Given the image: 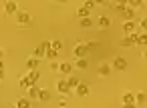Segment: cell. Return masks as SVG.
<instances>
[{"mask_svg": "<svg viewBox=\"0 0 147 108\" xmlns=\"http://www.w3.org/2000/svg\"><path fill=\"white\" fill-rule=\"evenodd\" d=\"M83 6H85L87 10H91V8H95V6H97V2H95V0H87V2H83Z\"/></svg>", "mask_w": 147, "mask_h": 108, "instance_id": "28", "label": "cell"}, {"mask_svg": "<svg viewBox=\"0 0 147 108\" xmlns=\"http://www.w3.org/2000/svg\"><path fill=\"white\" fill-rule=\"evenodd\" d=\"M57 56H59V52H55V50H53V48H51V50H47V52H45V58H49V60H51V62H55V58H57Z\"/></svg>", "mask_w": 147, "mask_h": 108, "instance_id": "24", "label": "cell"}, {"mask_svg": "<svg viewBox=\"0 0 147 108\" xmlns=\"http://www.w3.org/2000/svg\"><path fill=\"white\" fill-rule=\"evenodd\" d=\"M38 100H40V102H49V100H51V92L40 88V92H38Z\"/></svg>", "mask_w": 147, "mask_h": 108, "instance_id": "17", "label": "cell"}, {"mask_svg": "<svg viewBox=\"0 0 147 108\" xmlns=\"http://www.w3.org/2000/svg\"><path fill=\"white\" fill-rule=\"evenodd\" d=\"M57 90H59V94H63V96H67V94H71V92H73V90L69 88L67 80H59V82H57Z\"/></svg>", "mask_w": 147, "mask_h": 108, "instance_id": "6", "label": "cell"}, {"mask_svg": "<svg viewBox=\"0 0 147 108\" xmlns=\"http://www.w3.org/2000/svg\"><path fill=\"white\" fill-rule=\"evenodd\" d=\"M111 70H113V68H111L109 64H101L97 72H99V76H109V74H111Z\"/></svg>", "mask_w": 147, "mask_h": 108, "instance_id": "15", "label": "cell"}, {"mask_svg": "<svg viewBox=\"0 0 147 108\" xmlns=\"http://www.w3.org/2000/svg\"><path fill=\"white\" fill-rule=\"evenodd\" d=\"M51 70L53 72H59V62H51Z\"/></svg>", "mask_w": 147, "mask_h": 108, "instance_id": "34", "label": "cell"}, {"mask_svg": "<svg viewBox=\"0 0 147 108\" xmlns=\"http://www.w3.org/2000/svg\"><path fill=\"white\" fill-rule=\"evenodd\" d=\"M119 46L121 48H129V46H135V44H133V38L131 36H125V38L119 40Z\"/></svg>", "mask_w": 147, "mask_h": 108, "instance_id": "14", "label": "cell"}, {"mask_svg": "<svg viewBox=\"0 0 147 108\" xmlns=\"http://www.w3.org/2000/svg\"><path fill=\"white\" fill-rule=\"evenodd\" d=\"M135 30H137V20H125V22H123V32H125L127 36L135 34Z\"/></svg>", "mask_w": 147, "mask_h": 108, "instance_id": "3", "label": "cell"}, {"mask_svg": "<svg viewBox=\"0 0 147 108\" xmlns=\"http://www.w3.org/2000/svg\"><path fill=\"white\" fill-rule=\"evenodd\" d=\"M137 26L141 28V34H145V26H147V22H145V20H137Z\"/></svg>", "mask_w": 147, "mask_h": 108, "instance_id": "31", "label": "cell"}, {"mask_svg": "<svg viewBox=\"0 0 147 108\" xmlns=\"http://www.w3.org/2000/svg\"><path fill=\"white\" fill-rule=\"evenodd\" d=\"M59 72L65 74V76H71V72H73V64H71V62H61V64H59Z\"/></svg>", "mask_w": 147, "mask_h": 108, "instance_id": "9", "label": "cell"}, {"mask_svg": "<svg viewBox=\"0 0 147 108\" xmlns=\"http://www.w3.org/2000/svg\"><path fill=\"white\" fill-rule=\"evenodd\" d=\"M121 102H123V104H135V94H133V92H123Z\"/></svg>", "mask_w": 147, "mask_h": 108, "instance_id": "12", "label": "cell"}, {"mask_svg": "<svg viewBox=\"0 0 147 108\" xmlns=\"http://www.w3.org/2000/svg\"><path fill=\"white\" fill-rule=\"evenodd\" d=\"M111 68H115V70H125L127 68V60L123 58V56H117L115 60H113V66Z\"/></svg>", "mask_w": 147, "mask_h": 108, "instance_id": "7", "label": "cell"}, {"mask_svg": "<svg viewBox=\"0 0 147 108\" xmlns=\"http://www.w3.org/2000/svg\"><path fill=\"white\" fill-rule=\"evenodd\" d=\"M16 108H30V100L28 98H18L16 100Z\"/></svg>", "mask_w": 147, "mask_h": 108, "instance_id": "18", "label": "cell"}, {"mask_svg": "<svg viewBox=\"0 0 147 108\" xmlns=\"http://www.w3.org/2000/svg\"><path fill=\"white\" fill-rule=\"evenodd\" d=\"M67 104H69V102H67V98L63 96V98L59 100V108H67Z\"/></svg>", "mask_w": 147, "mask_h": 108, "instance_id": "33", "label": "cell"}, {"mask_svg": "<svg viewBox=\"0 0 147 108\" xmlns=\"http://www.w3.org/2000/svg\"><path fill=\"white\" fill-rule=\"evenodd\" d=\"M87 52H89L87 44H85V42H77V46H75V56H77V58H87Z\"/></svg>", "mask_w": 147, "mask_h": 108, "instance_id": "4", "label": "cell"}, {"mask_svg": "<svg viewBox=\"0 0 147 108\" xmlns=\"http://www.w3.org/2000/svg\"><path fill=\"white\" fill-rule=\"evenodd\" d=\"M79 82H81V80H79V78H77V76H73V74H71V76H69V78H67V84H69V88H71V90H75V88H77V84H79Z\"/></svg>", "mask_w": 147, "mask_h": 108, "instance_id": "16", "label": "cell"}, {"mask_svg": "<svg viewBox=\"0 0 147 108\" xmlns=\"http://www.w3.org/2000/svg\"><path fill=\"white\" fill-rule=\"evenodd\" d=\"M73 68H79V70H87V68H89V58H77V62L73 64Z\"/></svg>", "mask_w": 147, "mask_h": 108, "instance_id": "11", "label": "cell"}, {"mask_svg": "<svg viewBox=\"0 0 147 108\" xmlns=\"http://www.w3.org/2000/svg\"><path fill=\"white\" fill-rule=\"evenodd\" d=\"M2 58H4V50H2V48H0V60H2Z\"/></svg>", "mask_w": 147, "mask_h": 108, "instance_id": "36", "label": "cell"}, {"mask_svg": "<svg viewBox=\"0 0 147 108\" xmlns=\"http://www.w3.org/2000/svg\"><path fill=\"white\" fill-rule=\"evenodd\" d=\"M123 108H135V104H123Z\"/></svg>", "mask_w": 147, "mask_h": 108, "instance_id": "35", "label": "cell"}, {"mask_svg": "<svg viewBox=\"0 0 147 108\" xmlns=\"http://www.w3.org/2000/svg\"><path fill=\"white\" fill-rule=\"evenodd\" d=\"M26 78H28L30 84H38V80H40V70H38V68H36V70H28Z\"/></svg>", "mask_w": 147, "mask_h": 108, "instance_id": "8", "label": "cell"}, {"mask_svg": "<svg viewBox=\"0 0 147 108\" xmlns=\"http://www.w3.org/2000/svg\"><path fill=\"white\" fill-rule=\"evenodd\" d=\"M127 4H129V8H133V10H135V8H139V6H143L145 2H143V0H129V2H127Z\"/></svg>", "mask_w": 147, "mask_h": 108, "instance_id": "22", "label": "cell"}, {"mask_svg": "<svg viewBox=\"0 0 147 108\" xmlns=\"http://www.w3.org/2000/svg\"><path fill=\"white\" fill-rule=\"evenodd\" d=\"M38 46H40V48H42V50L47 52V50H51V40H42V42H40Z\"/></svg>", "mask_w": 147, "mask_h": 108, "instance_id": "29", "label": "cell"}, {"mask_svg": "<svg viewBox=\"0 0 147 108\" xmlns=\"http://www.w3.org/2000/svg\"><path fill=\"white\" fill-rule=\"evenodd\" d=\"M89 12H91V10H87L85 6H81V8L77 10V16H79V18H89Z\"/></svg>", "mask_w": 147, "mask_h": 108, "instance_id": "23", "label": "cell"}, {"mask_svg": "<svg viewBox=\"0 0 147 108\" xmlns=\"http://www.w3.org/2000/svg\"><path fill=\"white\" fill-rule=\"evenodd\" d=\"M81 26L83 28H89V26H93V20L91 18H81Z\"/></svg>", "mask_w": 147, "mask_h": 108, "instance_id": "27", "label": "cell"}, {"mask_svg": "<svg viewBox=\"0 0 147 108\" xmlns=\"http://www.w3.org/2000/svg\"><path fill=\"white\" fill-rule=\"evenodd\" d=\"M97 26H99V28H109V26H111V18H107V16H99Z\"/></svg>", "mask_w": 147, "mask_h": 108, "instance_id": "13", "label": "cell"}, {"mask_svg": "<svg viewBox=\"0 0 147 108\" xmlns=\"http://www.w3.org/2000/svg\"><path fill=\"white\" fill-rule=\"evenodd\" d=\"M75 94H77V96H81V98H85V96H89V94H91V86H89L87 82H79V84H77V88H75Z\"/></svg>", "mask_w": 147, "mask_h": 108, "instance_id": "2", "label": "cell"}, {"mask_svg": "<svg viewBox=\"0 0 147 108\" xmlns=\"http://www.w3.org/2000/svg\"><path fill=\"white\" fill-rule=\"evenodd\" d=\"M51 48H53L55 52H59V50L63 48V42H61V40H51Z\"/></svg>", "mask_w": 147, "mask_h": 108, "instance_id": "25", "label": "cell"}, {"mask_svg": "<svg viewBox=\"0 0 147 108\" xmlns=\"http://www.w3.org/2000/svg\"><path fill=\"white\" fill-rule=\"evenodd\" d=\"M145 102V92H137L135 94V104H143Z\"/></svg>", "mask_w": 147, "mask_h": 108, "instance_id": "26", "label": "cell"}, {"mask_svg": "<svg viewBox=\"0 0 147 108\" xmlns=\"http://www.w3.org/2000/svg\"><path fill=\"white\" fill-rule=\"evenodd\" d=\"M32 58H36V60H40V58H45V50H42L40 46H36V48L32 50Z\"/></svg>", "mask_w": 147, "mask_h": 108, "instance_id": "19", "label": "cell"}, {"mask_svg": "<svg viewBox=\"0 0 147 108\" xmlns=\"http://www.w3.org/2000/svg\"><path fill=\"white\" fill-rule=\"evenodd\" d=\"M14 16H16L18 26H28V24H30V20H32V18H30V12H26V10H18Z\"/></svg>", "mask_w": 147, "mask_h": 108, "instance_id": "1", "label": "cell"}, {"mask_svg": "<svg viewBox=\"0 0 147 108\" xmlns=\"http://www.w3.org/2000/svg\"><path fill=\"white\" fill-rule=\"evenodd\" d=\"M125 8H127V2H119V4H115V10H117V12H123Z\"/></svg>", "mask_w": 147, "mask_h": 108, "instance_id": "30", "label": "cell"}, {"mask_svg": "<svg viewBox=\"0 0 147 108\" xmlns=\"http://www.w3.org/2000/svg\"><path fill=\"white\" fill-rule=\"evenodd\" d=\"M26 68H28V70H36V68H38V60H36V58H28V60H26Z\"/></svg>", "mask_w": 147, "mask_h": 108, "instance_id": "20", "label": "cell"}, {"mask_svg": "<svg viewBox=\"0 0 147 108\" xmlns=\"http://www.w3.org/2000/svg\"><path fill=\"white\" fill-rule=\"evenodd\" d=\"M16 12H18V2L8 0V2L4 4V14H16Z\"/></svg>", "mask_w": 147, "mask_h": 108, "instance_id": "5", "label": "cell"}, {"mask_svg": "<svg viewBox=\"0 0 147 108\" xmlns=\"http://www.w3.org/2000/svg\"><path fill=\"white\" fill-rule=\"evenodd\" d=\"M85 44H87V48H89V50H91V48H97V46H99V42H95V40H91V42H85Z\"/></svg>", "mask_w": 147, "mask_h": 108, "instance_id": "32", "label": "cell"}, {"mask_svg": "<svg viewBox=\"0 0 147 108\" xmlns=\"http://www.w3.org/2000/svg\"><path fill=\"white\" fill-rule=\"evenodd\" d=\"M28 90V94H26V98L28 100H36L38 98V92H40V88H38V84H32L30 88H26Z\"/></svg>", "mask_w": 147, "mask_h": 108, "instance_id": "10", "label": "cell"}, {"mask_svg": "<svg viewBox=\"0 0 147 108\" xmlns=\"http://www.w3.org/2000/svg\"><path fill=\"white\" fill-rule=\"evenodd\" d=\"M123 16H125V18H127V20H133V18H135V10H133V8H129V6H127V8H125V10H123Z\"/></svg>", "mask_w": 147, "mask_h": 108, "instance_id": "21", "label": "cell"}]
</instances>
